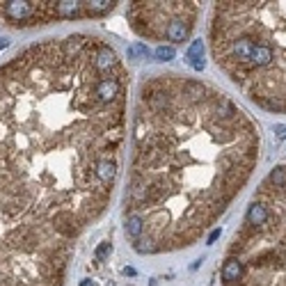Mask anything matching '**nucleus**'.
<instances>
[{
    "mask_svg": "<svg viewBox=\"0 0 286 286\" xmlns=\"http://www.w3.org/2000/svg\"><path fill=\"white\" fill-rule=\"evenodd\" d=\"M119 92H121V83L117 78H113V76L101 78L99 83H96V87H94V94H96V99H99L101 103H113V101L119 96Z\"/></svg>",
    "mask_w": 286,
    "mask_h": 286,
    "instance_id": "1",
    "label": "nucleus"
},
{
    "mask_svg": "<svg viewBox=\"0 0 286 286\" xmlns=\"http://www.w3.org/2000/svg\"><path fill=\"white\" fill-rule=\"evenodd\" d=\"M268 218H270V208L266 204H261V201H254L252 206L247 208V225L257 229V231H261L268 225Z\"/></svg>",
    "mask_w": 286,
    "mask_h": 286,
    "instance_id": "3",
    "label": "nucleus"
},
{
    "mask_svg": "<svg viewBox=\"0 0 286 286\" xmlns=\"http://www.w3.org/2000/svg\"><path fill=\"white\" fill-rule=\"evenodd\" d=\"M243 270H245L243 261L231 257V259H227L225 266H222V280H225L227 284H238V282L243 280Z\"/></svg>",
    "mask_w": 286,
    "mask_h": 286,
    "instance_id": "4",
    "label": "nucleus"
},
{
    "mask_svg": "<svg viewBox=\"0 0 286 286\" xmlns=\"http://www.w3.org/2000/svg\"><path fill=\"white\" fill-rule=\"evenodd\" d=\"M204 44H201V39L193 41L190 44V48H188V62H190V67L195 69V71H201L204 69Z\"/></svg>",
    "mask_w": 286,
    "mask_h": 286,
    "instance_id": "9",
    "label": "nucleus"
},
{
    "mask_svg": "<svg viewBox=\"0 0 286 286\" xmlns=\"http://www.w3.org/2000/svg\"><path fill=\"white\" fill-rule=\"evenodd\" d=\"M190 26H193V23H188L186 19H172L165 28L167 41H172V44H183V41L188 39V34H190Z\"/></svg>",
    "mask_w": 286,
    "mask_h": 286,
    "instance_id": "2",
    "label": "nucleus"
},
{
    "mask_svg": "<svg viewBox=\"0 0 286 286\" xmlns=\"http://www.w3.org/2000/svg\"><path fill=\"white\" fill-rule=\"evenodd\" d=\"M113 252V243H101L99 247H96V252H94V257H96V259L99 261H103L108 257V254Z\"/></svg>",
    "mask_w": 286,
    "mask_h": 286,
    "instance_id": "20",
    "label": "nucleus"
},
{
    "mask_svg": "<svg viewBox=\"0 0 286 286\" xmlns=\"http://www.w3.org/2000/svg\"><path fill=\"white\" fill-rule=\"evenodd\" d=\"M268 183L273 188H286V167L280 165V167H275L273 172H270V176H268Z\"/></svg>",
    "mask_w": 286,
    "mask_h": 286,
    "instance_id": "15",
    "label": "nucleus"
},
{
    "mask_svg": "<svg viewBox=\"0 0 286 286\" xmlns=\"http://www.w3.org/2000/svg\"><path fill=\"white\" fill-rule=\"evenodd\" d=\"M124 275H126V277H135V275H138V273H135V268H124Z\"/></svg>",
    "mask_w": 286,
    "mask_h": 286,
    "instance_id": "23",
    "label": "nucleus"
},
{
    "mask_svg": "<svg viewBox=\"0 0 286 286\" xmlns=\"http://www.w3.org/2000/svg\"><path fill=\"white\" fill-rule=\"evenodd\" d=\"M85 37H69L67 41H64V51H67V55H78L83 48H85Z\"/></svg>",
    "mask_w": 286,
    "mask_h": 286,
    "instance_id": "16",
    "label": "nucleus"
},
{
    "mask_svg": "<svg viewBox=\"0 0 286 286\" xmlns=\"http://www.w3.org/2000/svg\"><path fill=\"white\" fill-rule=\"evenodd\" d=\"M153 55H156V60L158 62H170V60H174V48L172 46H158L156 51H153Z\"/></svg>",
    "mask_w": 286,
    "mask_h": 286,
    "instance_id": "17",
    "label": "nucleus"
},
{
    "mask_svg": "<svg viewBox=\"0 0 286 286\" xmlns=\"http://www.w3.org/2000/svg\"><path fill=\"white\" fill-rule=\"evenodd\" d=\"M181 92H183V96H188L190 101H200V99H204L206 87L201 85V83H197V80H186V83L181 85Z\"/></svg>",
    "mask_w": 286,
    "mask_h": 286,
    "instance_id": "11",
    "label": "nucleus"
},
{
    "mask_svg": "<svg viewBox=\"0 0 286 286\" xmlns=\"http://www.w3.org/2000/svg\"><path fill=\"white\" fill-rule=\"evenodd\" d=\"M201 261H204V259H197V261H195V263H193V266H190V268H193V270H197V268H200V263H201Z\"/></svg>",
    "mask_w": 286,
    "mask_h": 286,
    "instance_id": "26",
    "label": "nucleus"
},
{
    "mask_svg": "<svg viewBox=\"0 0 286 286\" xmlns=\"http://www.w3.org/2000/svg\"><path fill=\"white\" fill-rule=\"evenodd\" d=\"M277 138H280V140H286V126H277Z\"/></svg>",
    "mask_w": 286,
    "mask_h": 286,
    "instance_id": "22",
    "label": "nucleus"
},
{
    "mask_svg": "<svg viewBox=\"0 0 286 286\" xmlns=\"http://www.w3.org/2000/svg\"><path fill=\"white\" fill-rule=\"evenodd\" d=\"M55 12L60 14L62 19H76V16H80L83 14V2H76V0H62V2H57L55 5Z\"/></svg>",
    "mask_w": 286,
    "mask_h": 286,
    "instance_id": "10",
    "label": "nucleus"
},
{
    "mask_svg": "<svg viewBox=\"0 0 286 286\" xmlns=\"http://www.w3.org/2000/svg\"><path fill=\"white\" fill-rule=\"evenodd\" d=\"M220 233H222L220 229H213V231H211V236H208V240H206V245H213L215 240L220 238Z\"/></svg>",
    "mask_w": 286,
    "mask_h": 286,
    "instance_id": "21",
    "label": "nucleus"
},
{
    "mask_svg": "<svg viewBox=\"0 0 286 286\" xmlns=\"http://www.w3.org/2000/svg\"><path fill=\"white\" fill-rule=\"evenodd\" d=\"M215 114H218L220 119L227 121V119H236L240 113L236 110V106H233L227 96H218V99H215Z\"/></svg>",
    "mask_w": 286,
    "mask_h": 286,
    "instance_id": "8",
    "label": "nucleus"
},
{
    "mask_svg": "<svg viewBox=\"0 0 286 286\" xmlns=\"http://www.w3.org/2000/svg\"><path fill=\"white\" fill-rule=\"evenodd\" d=\"M5 12L12 21H23L32 14V2H28V0H12V2L5 5Z\"/></svg>",
    "mask_w": 286,
    "mask_h": 286,
    "instance_id": "7",
    "label": "nucleus"
},
{
    "mask_svg": "<svg viewBox=\"0 0 286 286\" xmlns=\"http://www.w3.org/2000/svg\"><path fill=\"white\" fill-rule=\"evenodd\" d=\"M94 67L99 69V71H110V69L117 67V53H114L110 46H101L96 57H94Z\"/></svg>",
    "mask_w": 286,
    "mask_h": 286,
    "instance_id": "6",
    "label": "nucleus"
},
{
    "mask_svg": "<svg viewBox=\"0 0 286 286\" xmlns=\"http://www.w3.org/2000/svg\"><path fill=\"white\" fill-rule=\"evenodd\" d=\"M135 250H138V252H142V254H146V252H156V250H158V245H156L151 238H142V240H138V243H135Z\"/></svg>",
    "mask_w": 286,
    "mask_h": 286,
    "instance_id": "19",
    "label": "nucleus"
},
{
    "mask_svg": "<svg viewBox=\"0 0 286 286\" xmlns=\"http://www.w3.org/2000/svg\"><path fill=\"white\" fill-rule=\"evenodd\" d=\"M142 231H144V218L142 215H131L126 220V233L131 238H140Z\"/></svg>",
    "mask_w": 286,
    "mask_h": 286,
    "instance_id": "13",
    "label": "nucleus"
},
{
    "mask_svg": "<svg viewBox=\"0 0 286 286\" xmlns=\"http://www.w3.org/2000/svg\"><path fill=\"white\" fill-rule=\"evenodd\" d=\"M114 7V2L110 0H96V2H83V9H87L89 14H106Z\"/></svg>",
    "mask_w": 286,
    "mask_h": 286,
    "instance_id": "14",
    "label": "nucleus"
},
{
    "mask_svg": "<svg viewBox=\"0 0 286 286\" xmlns=\"http://www.w3.org/2000/svg\"><path fill=\"white\" fill-rule=\"evenodd\" d=\"M146 55H149V48H146L144 44H140V41L128 48V60H138V57H144L146 60Z\"/></svg>",
    "mask_w": 286,
    "mask_h": 286,
    "instance_id": "18",
    "label": "nucleus"
},
{
    "mask_svg": "<svg viewBox=\"0 0 286 286\" xmlns=\"http://www.w3.org/2000/svg\"><path fill=\"white\" fill-rule=\"evenodd\" d=\"M167 106H170V96H167L165 89H156L149 96V108H151L153 113H163Z\"/></svg>",
    "mask_w": 286,
    "mask_h": 286,
    "instance_id": "12",
    "label": "nucleus"
},
{
    "mask_svg": "<svg viewBox=\"0 0 286 286\" xmlns=\"http://www.w3.org/2000/svg\"><path fill=\"white\" fill-rule=\"evenodd\" d=\"M9 46V39H5V37H2V39H0V51H2V48H7Z\"/></svg>",
    "mask_w": 286,
    "mask_h": 286,
    "instance_id": "24",
    "label": "nucleus"
},
{
    "mask_svg": "<svg viewBox=\"0 0 286 286\" xmlns=\"http://www.w3.org/2000/svg\"><path fill=\"white\" fill-rule=\"evenodd\" d=\"M94 174H96V179H99L103 186H110L114 181V176H117V163L110 158H101L99 163H96V167H94Z\"/></svg>",
    "mask_w": 286,
    "mask_h": 286,
    "instance_id": "5",
    "label": "nucleus"
},
{
    "mask_svg": "<svg viewBox=\"0 0 286 286\" xmlns=\"http://www.w3.org/2000/svg\"><path fill=\"white\" fill-rule=\"evenodd\" d=\"M80 286H94V282L92 280H83L80 282Z\"/></svg>",
    "mask_w": 286,
    "mask_h": 286,
    "instance_id": "25",
    "label": "nucleus"
}]
</instances>
